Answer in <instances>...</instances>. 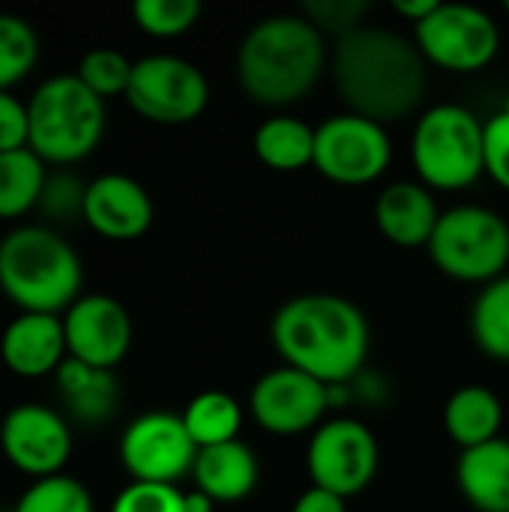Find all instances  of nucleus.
<instances>
[{
	"label": "nucleus",
	"instance_id": "obj_1",
	"mask_svg": "<svg viewBox=\"0 0 509 512\" xmlns=\"http://www.w3.org/2000/svg\"><path fill=\"white\" fill-rule=\"evenodd\" d=\"M426 69L417 42L381 24H363L336 39L330 51L333 84L348 111L381 126L399 123L420 108L429 84Z\"/></svg>",
	"mask_w": 509,
	"mask_h": 512
},
{
	"label": "nucleus",
	"instance_id": "obj_2",
	"mask_svg": "<svg viewBox=\"0 0 509 512\" xmlns=\"http://www.w3.org/2000/svg\"><path fill=\"white\" fill-rule=\"evenodd\" d=\"M273 348L321 384H351L369 357V321L339 294H300L279 306L270 324Z\"/></svg>",
	"mask_w": 509,
	"mask_h": 512
},
{
	"label": "nucleus",
	"instance_id": "obj_3",
	"mask_svg": "<svg viewBox=\"0 0 509 512\" xmlns=\"http://www.w3.org/2000/svg\"><path fill=\"white\" fill-rule=\"evenodd\" d=\"M330 66L324 33L303 12L267 15L237 48V78L246 96L267 108L306 99Z\"/></svg>",
	"mask_w": 509,
	"mask_h": 512
},
{
	"label": "nucleus",
	"instance_id": "obj_4",
	"mask_svg": "<svg viewBox=\"0 0 509 512\" xmlns=\"http://www.w3.org/2000/svg\"><path fill=\"white\" fill-rule=\"evenodd\" d=\"M81 285V258L57 231L21 225L0 240V291L21 312L60 315L81 297Z\"/></svg>",
	"mask_w": 509,
	"mask_h": 512
},
{
	"label": "nucleus",
	"instance_id": "obj_5",
	"mask_svg": "<svg viewBox=\"0 0 509 512\" xmlns=\"http://www.w3.org/2000/svg\"><path fill=\"white\" fill-rule=\"evenodd\" d=\"M30 150L48 165L87 159L105 135V99L72 75H54L27 102Z\"/></svg>",
	"mask_w": 509,
	"mask_h": 512
},
{
	"label": "nucleus",
	"instance_id": "obj_6",
	"mask_svg": "<svg viewBox=\"0 0 509 512\" xmlns=\"http://www.w3.org/2000/svg\"><path fill=\"white\" fill-rule=\"evenodd\" d=\"M483 120L456 102L429 108L411 138L414 168L429 189L453 192L471 186L483 171Z\"/></svg>",
	"mask_w": 509,
	"mask_h": 512
},
{
	"label": "nucleus",
	"instance_id": "obj_7",
	"mask_svg": "<svg viewBox=\"0 0 509 512\" xmlns=\"http://www.w3.org/2000/svg\"><path fill=\"white\" fill-rule=\"evenodd\" d=\"M426 249L441 273L489 285L509 264V225L492 207L459 204L441 213Z\"/></svg>",
	"mask_w": 509,
	"mask_h": 512
},
{
	"label": "nucleus",
	"instance_id": "obj_8",
	"mask_svg": "<svg viewBox=\"0 0 509 512\" xmlns=\"http://www.w3.org/2000/svg\"><path fill=\"white\" fill-rule=\"evenodd\" d=\"M126 102L150 123L183 126L207 108L210 84L195 63L174 54H150L135 60Z\"/></svg>",
	"mask_w": 509,
	"mask_h": 512
},
{
	"label": "nucleus",
	"instance_id": "obj_9",
	"mask_svg": "<svg viewBox=\"0 0 509 512\" xmlns=\"http://www.w3.org/2000/svg\"><path fill=\"white\" fill-rule=\"evenodd\" d=\"M414 42L426 63L450 72H477L495 60L501 27L480 6L441 0L438 9L414 27Z\"/></svg>",
	"mask_w": 509,
	"mask_h": 512
},
{
	"label": "nucleus",
	"instance_id": "obj_10",
	"mask_svg": "<svg viewBox=\"0 0 509 512\" xmlns=\"http://www.w3.org/2000/svg\"><path fill=\"white\" fill-rule=\"evenodd\" d=\"M393 159L387 126L342 111L315 129V168L339 186L375 183Z\"/></svg>",
	"mask_w": 509,
	"mask_h": 512
},
{
	"label": "nucleus",
	"instance_id": "obj_11",
	"mask_svg": "<svg viewBox=\"0 0 509 512\" xmlns=\"http://www.w3.org/2000/svg\"><path fill=\"white\" fill-rule=\"evenodd\" d=\"M306 468L312 486L339 498L360 495L378 471V441L363 420L336 417L312 432Z\"/></svg>",
	"mask_w": 509,
	"mask_h": 512
},
{
	"label": "nucleus",
	"instance_id": "obj_12",
	"mask_svg": "<svg viewBox=\"0 0 509 512\" xmlns=\"http://www.w3.org/2000/svg\"><path fill=\"white\" fill-rule=\"evenodd\" d=\"M198 447L189 438L183 417L168 411H147L135 417L120 438V462L132 483L177 486L192 474Z\"/></svg>",
	"mask_w": 509,
	"mask_h": 512
},
{
	"label": "nucleus",
	"instance_id": "obj_13",
	"mask_svg": "<svg viewBox=\"0 0 509 512\" xmlns=\"http://www.w3.org/2000/svg\"><path fill=\"white\" fill-rule=\"evenodd\" d=\"M249 408L264 432L276 438H294L321 426L324 414L330 411L327 384L294 366H279L255 381Z\"/></svg>",
	"mask_w": 509,
	"mask_h": 512
},
{
	"label": "nucleus",
	"instance_id": "obj_14",
	"mask_svg": "<svg viewBox=\"0 0 509 512\" xmlns=\"http://www.w3.org/2000/svg\"><path fill=\"white\" fill-rule=\"evenodd\" d=\"M0 450L12 468L45 480L63 474L72 456V432L63 414L48 405H15L0 423Z\"/></svg>",
	"mask_w": 509,
	"mask_h": 512
},
{
	"label": "nucleus",
	"instance_id": "obj_15",
	"mask_svg": "<svg viewBox=\"0 0 509 512\" xmlns=\"http://www.w3.org/2000/svg\"><path fill=\"white\" fill-rule=\"evenodd\" d=\"M66 351L93 369L114 372L132 348V318L108 294H84L63 312Z\"/></svg>",
	"mask_w": 509,
	"mask_h": 512
},
{
	"label": "nucleus",
	"instance_id": "obj_16",
	"mask_svg": "<svg viewBox=\"0 0 509 512\" xmlns=\"http://www.w3.org/2000/svg\"><path fill=\"white\" fill-rule=\"evenodd\" d=\"M81 219L108 240H135L153 222V201L138 180L102 174L87 183Z\"/></svg>",
	"mask_w": 509,
	"mask_h": 512
},
{
	"label": "nucleus",
	"instance_id": "obj_17",
	"mask_svg": "<svg viewBox=\"0 0 509 512\" xmlns=\"http://www.w3.org/2000/svg\"><path fill=\"white\" fill-rule=\"evenodd\" d=\"M69 357L63 315L21 312L0 336V360L18 378H42L60 369Z\"/></svg>",
	"mask_w": 509,
	"mask_h": 512
},
{
	"label": "nucleus",
	"instance_id": "obj_18",
	"mask_svg": "<svg viewBox=\"0 0 509 512\" xmlns=\"http://www.w3.org/2000/svg\"><path fill=\"white\" fill-rule=\"evenodd\" d=\"M441 213L432 189L414 180H396L375 198L378 231L402 249L429 246Z\"/></svg>",
	"mask_w": 509,
	"mask_h": 512
},
{
	"label": "nucleus",
	"instance_id": "obj_19",
	"mask_svg": "<svg viewBox=\"0 0 509 512\" xmlns=\"http://www.w3.org/2000/svg\"><path fill=\"white\" fill-rule=\"evenodd\" d=\"M258 474V459L243 441L198 450L192 468L195 489L204 492L213 504H237L249 498L258 486Z\"/></svg>",
	"mask_w": 509,
	"mask_h": 512
},
{
	"label": "nucleus",
	"instance_id": "obj_20",
	"mask_svg": "<svg viewBox=\"0 0 509 512\" xmlns=\"http://www.w3.org/2000/svg\"><path fill=\"white\" fill-rule=\"evenodd\" d=\"M456 483L477 512H509V441L495 438L483 447L462 450Z\"/></svg>",
	"mask_w": 509,
	"mask_h": 512
},
{
	"label": "nucleus",
	"instance_id": "obj_21",
	"mask_svg": "<svg viewBox=\"0 0 509 512\" xmlns=\"http://www.w3.org/2000/svg\"><path fill=\"white\" fill-rule=\"evenodd\" d=\"M57 393L66 405V411L87 426L108 423L117 414L120 405V387L114 372L108 369H93L81 360L66 357L60 369L54 372Z\"/></svg>",
	"mask_w": 509,
	"mask_h": 512
},
{
	"label": "nucleus",
	"instance_id": "obj_22",
	"mask_svg": "<svg viewBox=\"0 0 509 512\" xmlns=\"http://www.w3.org/2000/svg\"><path fill=\"white\" fill-rule=\"evenodd\" d=\"M501 426H504V405L492 390L480 384H468L447 399L444 429L450 441L459 444L462 450H474L501 438Z\"/></svg>",
	"mask_w": 509,
	"mask_h": 512
},
{
	"label": "nucleus",
	"instance_id": "obj_23",
	"mask_svg": "<svg viewBox=\"0 0 509 512\" xmlns=\"http://www.w3.org/2000/svg\"><path fill=\"white\" fill-rule=\"evenodd\" d=\"M255 156L273 171H300L315 162V129L291 114H276L255 129Z\"/></svg>",
	"mask_w": 509,
	"mask_h": 512
},
{
	"label": "nucleus",
	"instance_id": "obj_24",
	"mask_svg": "<svg viewBox=\"0 0 509 512\" xmlns=\"http://www.w3.org/2000/svg\"><path fill=\"white\" fill-rule=\"evenodd\" d=\"M180 417H183V426L198 450L240 441L237 435L243 426V408L234 396H228L222 390L198 393Z\"/></svg>",
	"mask_w": 509,
	"mask_h": 512
},
{
	"label": "nucleus",
	"instance_id": "obj_25",
	"mask_svg": "<svg viewBox=\"0 0 509 512\" xmlns=\"http://www.w3.org/2000/svg\"><path fill=\"white\" fill-rule=\"evenodd\" d=\"M45 180V162L30 147L0 153V219H18L36 210Z\"/></svg>",
	"mask_w": 509,
	"mask_h": 512
},
{
	"label": "nucleus",
	"instance_id": "obj_26",
	"mask_svg": "<svg viewBox=\"0 0 509 512\" xmlns=\"http://www.w3.org/2000/svg\"><path fill=\"white\" fill-rule=\"evenodd\" d=\"M471 336L486 357L509 363V276L489 282L477 294L471 309Z\"/></svg>",
	"mask_w": 509,
	"mask_h": 512
},
{
	"label": "nucleus",
	"instance_id": "obj_27",
	"mask_svg": "<svg viewBox=\"0 0 509 512\" xmlns=\"http://www.w3.org/2000/svg\"><path fill=\"white\" fill-rule=\"evenodd\" d=\"M39 63V36L33 24L0 12V90L24 81Z\"/></svg>",
	"mask_w": 509,
	"mask_h": 512
},
{
	"label": "nucleus",
	"instance_id": "obj_28",
	"mask_svg": "<svg viewBox=\"0 0 509 512\" xmlns=\"http://www.w3.org/2000/svg\"><path fill=\"white\" fill-rule=\"evenodd\" d=\"M12 512H93V498L81 480L57 474L33 480Z\"/></svg>",
	"mask_w": 509,
	"mask_h": 512
},
{
	"label": "nucleus",
	"instance_id": "obj_29",
	"mask_svg": "<svg viewBox=\"0 0 509 512\" xmlns=\"http://www.w3.org/2000/svg\"><path fill=\"white\" fill-rule=\"evenodd\" d=\"M132 66L135 63L117 48H93L81 57L75 75L99 99H108V96H126L132 81Z\"/></svg>",
	"mask_w": 509,
	"mask_h": 512
},
{
	"label": "nucleus",
	"instance_id": "obj_30",
	"mask_svg": "<svg viewBox=\"0 0 509 512\" xmlns=\"http://www.w3.org/2000/svg\"><path fill=\"white\" fill-rule=\"evenodd\" d=\"M132 18L144 33L156 39H171L198 24L201 3L198 0H138L132 6Z\"/></svg>",
	"mask_w": 509,
	"mask_h": 512
},
{
	"label": "nucleus",
	"instance_id": "obj_31",
	"mask_svg": "<svg viewBox=\"0 0 509 512\" xmlns=\"http://www.w3.org/2000/svg\"><path fill=\"white\" fill-rule=\"evenodd\" d=\"M372 3L369 0H306L303 15L333 39H342L366 24Z\"/></svg>",
	"mask_w": 509,
	"mask_h": 512
},
{
	"label": "nucleus",
	"instance_id": "obj_32",
	"mask_svg": "<svg viewBox=\"0 0 509 512\" xmlns=\"http://www.w3.org/2000/svg\"><path fill=\"white\" fill-rule=\"evenodd\" d=\"M111 512H186V492L165 483H129Z\"/></svg>",
	"mask_w": 509,
	"mask_h": 512
},
{
	"label": "nucleus",
	"instance_id": "obj_33",
	"mask_svg": "<svg viewBox=\"0 0 509 512\" xmlns=\"http://www.w3.org/2000/svg\"><path fill=\"white\" fill-rule=\"evenodd\" d=\"M84 195H87V186L75 174L57 171V174H48V180H45L39 210L48 219L69 222L75 216H84Z\"/></svg>",
	"mask_w": 509,
	"mask_h": 512
},
{
	"label": "nucleus",
	"instance_id": "obj_34",
	"mask_svg": "<svg viewBox=\"0 0 509 512\" xmlns=\"http://www.w3.org/2000/svg\"><path fill=\"white\" fill-rule=\"evenodd\" d=\"M483 162L486 174L509 192V111H498L483 126Z\"/></svg>",
	"mask_w": 509,
	"mask_h": 512
},
{
	"label": "nucleus",
	"instance_id": "obj_35",
	"mask_svg": "<svg viewBox=\"0 0 509 512\" xmlns=\"http://www.w3.org/2000/svg\"><path fill=\"white\" fill-rule=\"evenodd\" d=\"M30 147V117L27 105L9 90H0V153Z\"/></svg>",
	"mask_w": 509,
	"mask_h": 512
},
{
	"label": "nucleus",
	"instance_id": "obj_36",
	"mask_svg": "<svg viewBox=\"0 0 509 512\" xmlns=\"http://www.w3.org/2000/svg\"><path fill=\"white\" fill-rule=\"evenodd\" d=\"M351 393H354V402H363V405H384L387 396H390V387L387 381L378 375V372H369L363 369L354 381H351Z\"/></svg>",
	"mask_w": 509,
	"mask_h": 512
},
{
	"label": "nucleus",
	"instance_id": "obj_37",
	"mask_svg": "<svg viewBox=\"0 0 509 512\" xmlns=\"http://www.w3.org/2000/svg\"><path fill=\"white\" fill-rule=\"evenodd\" d=\"M291 512H348V510H345V498H339V495H333V492H327V489L312 486V489H306V492L297 498V504H294V510Z\"/></svg>",
	"mask_w": 509,
	"mask_h": 512
},
{
	"label": "nucleus",
	"instance_id": "obj_38",
	"mask_svg": "<svg viewBox=\"0 0 509 512\" xmlns=\"http://www.w3.org/2000/svg\"><path fill=\"white\" fill-rule=\"evenodd\" d=\"M438 3L441 0H393V9L417 27L420 21H426L438 9Z\"/></svg>",
	"mask_w": 509,
	"mask_h": 512
},
{
	"label": "nucleus",
	"instance_id": "obj_39",
	"mask_svg": "<svg viewBox=\"0 0 509 512\" xmlns=\"http://www.w3.org/2000/svg\"><path fill=\"white\" fill-rule=\"evenodd\" d=\"M216 504L204 495V492H186V512H213Z\"/></svg>",
	"mask_w": 509,
	"mask_h": 512
},
{
	"label": "nucleus",
	"instance_id": "obj_40",
	"mask_svg": "<svg viewBox=\"0 0 509 512\" xmlns=\"http://www.w3.org/2000/svg\"><path fill=\"white\" fill-rule=\"evenodd\" d=\"M504 9H507V15H509V0H507V3H504Z\"/></svg>",
	"mask_w": 509,
	"mask_h": 512
}]
</instances>
